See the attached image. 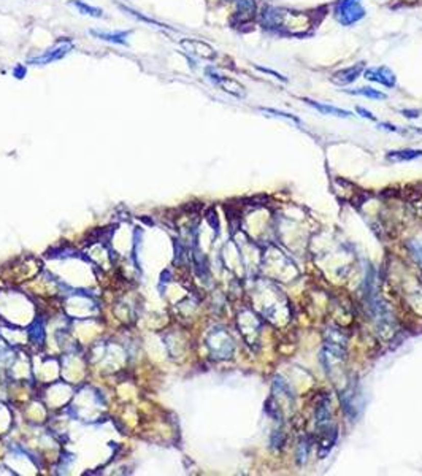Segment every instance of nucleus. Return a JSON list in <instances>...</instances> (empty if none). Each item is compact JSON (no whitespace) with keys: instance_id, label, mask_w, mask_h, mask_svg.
<instances>
[{"instance_id":"f257e3e1","label":"nucleus","mask_w":422,"mask_h":476,"mask_svg":"<svg viewBox=\"0 0 422 476\" xmlns=\"http://www.w3.org/2000/svg\"><path fill=\"white\" fill-rule=\"evenodd\" d=\"M73 43H71L70 38H62L56 43V45L48 49L46 53H43L40 57H35V59H31L29 64H34V65H45V64H51L54 61H61L62 57H65L71 49H73Z\"/></svg>"},{"instance_id":"f03ea898","label":"nucleus","mask_w":422,"mask_h":476,"mask_svg":"<svg viewBox=\"0 0 422 476\" xmlns=\"http://www.w3.org/2000/svg\"><path fill=\"white\" fill-rule=\"evenodd\" d=\"M363 14H365V11H363L359 0H341L337 7V19L343 26H351L363 18Z\"/></svg>"},{"instance_id":"7ed1b4c3","label":"nucleus","mask_w":422,"mask_h":476,"mask_svg":"<svg viewBox=\"0 0 422 476\" xmlns=\"http://www.w3.org/2000/svg\"><path fill=\"white\" fill-rule=\"evenodd\" d=\"M207 75H208V78H210L214 84L219 86V88H221L222 91H226V92H229V94H232V95H235V97H243V95H244L243 84H240L237 80H232V78H229V77H224V75L216 73V71H214L213 68H208V70H207Z\"/></svg>"},{"instance_id":"20e7f679","label":"nucleus","mask_w":422,"mask_h":476,"mask_svg":"<svg viewBox=\"0 0 422 476\" xmlns=\"http://www.w3.org/2000/svg\"><path fill=\"white\" fill-rule=\"evenodd\" d=\"M180 45L187 53H191L197 57H202V59H214V56H216L214 49L208 45V43L195 40V38H183L180 41Z\"/></svg>"},{"instance_id":"39448f33","label":"nucleus","mask_w":422,"mask_h":476,"mask_svg":"<svg viewBox=\"0 0 422 476\" xmlns=\"http://www.w3.org/2000/svg\"><path fill=\"white\" fill-rule=\"evenodd\" d=\"M365 78L368 81H376L383 86H387V88H394L395 86V75L392 73V70L387 67H378V68H368L365 73Z\"/></svg>"},{"instance_id":"423d86ee","label":"nucleus","mask_w":422,"mask_h":476,"mask_svg":"<svg viewBox=\"0 0 422 476\" xmlns=\"http://www.w3.org/2000/svg\"><path fill=\"white\" fill-rule=\"evenodd\" d=\"M362 70H363V64H357L354 67L340 70V71H337V73L332 75V81L337 83V84H341V86H346L349 83H353L354 80H357V77L362 73Z\"/></svg>"},{"instance_id":"0eeeda50","label":"nucleus","mask_w":422,"mask_h":476,"mask_svg":"<svg viewBox=\"0 0 422 476\" xmlns=\"http://www.w3.org/2000/svg\"><path fill=\"white\" fill-rule=\"evenodd\" d=\"M305 102L308 105H311L313 108H316L317 111H321L322 114H332V116H338V118H349L353 116V113H349L346 110H341V108H337V107H332V105H324V104H317L314 100H310V98H305Z\"/></svg>"},{"instance_id":"6e6552de","label":"nucleus","mask_w":422,"mask_h":476,"mask_svg":"<svg viewBox=\"0 0 422 476\" xmlns=\"http://www.w3.org/2000/svg\"><path fill=\"white\" fill-rule=\"evenodd\" d=\"M91 34L100 40H105L110 43H116V45H127V37L130 35V32L122 31V32H100V31H91Z\"/></svg>"},{"instance_id":"1a4fd4ad","label":"nucleus","mask_w":422,"mask_h":476,"mask_svg":"<svg viewBox=\"0 0 422 476\" xmlns=\"http://www.w3.org/2000/svg\"><path fill=\"white\" fill-rule=\"evenodd\" d=\"M237 14L244 19L253 18L256 14V0H235Z\"/></svg>"},{"instance_id":"9d476101","label":"nucleus","mask_w":422,"mask_h":476,"mask_svg":"<svg viewBox=\"0 0 422 476\" xmlns=\"http://www.w3.org/2000/svg\"><path fill=\"white\" fill-rule=\"evenodd\" d=\"M68 5H73L75 8H78V11L81 14H87V16H92V18H102L104 16V10L102 8H97V7H91L81 0H70Z\"/></svg>"},{"instance_id":"9b49d317","label":"nucleus","mask_w":422,"mask_h":476,"mask_svg":"<svg viewBox=\"0 0 422 476\" xmlns=\"http://www.w3.org/2000/svg\"><path fill=\"white\" fill-rule=\"evenodd\" d=\"M422 156L420 149H400V151H390L387 154L389 161H413Z\"/></svg>"},{"instance_id":"f8f14e48","label":"nucleus","mask_w":422,"mask_h":476,"mask_svg":"<svg viewBox=\"0 0 422 476\" xmlns=\"http://www.w3.org/2000/svg\"><path fill=\"white\" fill-rule=\"evenodd\" d=\"M349 94H354V95H363V97H368V98H375V100H384L387 98V95L384 92H380L376 89H371V88H360V89H353L349 91Z\"/></svg>"},{"instance_id":"ddd939ff","label":"nucleus","mask_w":422,"mask_h":476,"mask_svg":"<svg viewBox=\"0 0 422 476\" xmlns=\"http://www.w3.org/2000/svg\"><path fill=\"white\" fill-rule=\"evenodd\" d=\"M308 454H310V438H302L300 441H299V446H297V457H299V462L300 464H303L305 462V459L308 457Z\"/></svg>"},{"instance_id":"4468645a","label":"nucleus","mask_w":422,"mask_h":476,"mask_svg":"<svg viewBox=\"0 0 422 476\" xmlns=\"http://www.w3.org/2000/svg\"><path fill=\"white\" fill-rule=\"evenodd\" d=\"M410 249H411L413 256L416 257V261L422 265V243H419V241H411V243H410Z\"/></svg>"},{"instance_id":"2eb2a0df","label":"nucleus","mask_w":422,"mask_h":476,"mask_svg":"<svg viewBox=\"0 0 422 476\" xmlns=\"http://www.w3.org/2000/svg\"><path fill=\"white\" fill-rule=\"evenodd\" d=\"M260 110H262V111H265V113H271V114H275V116L287 118V119H290L292 122L300 124V119H299V118H295V116H292V114H289V113H281V111H276V110H271V108H260Z\"/></svg>"},{"instance_id":"dca6fc26","label":"nucleus","mask_w":422,"mask_h":476,"mask_svg":"<svg viewBox=\"0 0 422 476\" xmlns=\"http://www.w3.org/2000/svg\"><path fill=\"white\" fill-rule=\"evenodd\" d=\"M283 443H284V435H283V432H280V430H275V432H273V435H271V444H273V448H281Z\"/></svg>"},{"instance_id":"f3484780","label":"nucleus","mask_w":422,"mask_h":476,"mask_svg":"<svg viewBox=\"0 0 422 476\" xmlns=\"http://www.w3.org/2000/svg\"><path fill=\"white\" fill-rule=\"evenodd\" d=\"M357 113H360L362 116H363V118H367V119H371V121H375V119H376L370 111H367L365 108H362V107H357Z\"/></svg>"},{"instance_id":"a211bd4d","label":"nucleus","mask_w":422,"mask_h":476,"mask_svg":"<svg viewBox=\"0 0 422 476\" xmlns=\"http://www.w3.org/2000/svg\"><path fill=\"white\" fill-rule=\"evenodd\" d=\"M24 75H26V68L22 65H18L16 68H14V77L16 78H22Z\"/></svg>"},{"instance_id":"6ab92c4d","label":"nucleus","mask_w":422,"mask_h":476,"mask_svg":"<svg viewBox=\"0 0 422 476\" xmlns=\"http://www.w3.org/2000/svg\"><path fill=\"white\" fill-rule=\"evenodd\" d=\"M402 113L406 118H417L419 116V111H416V110H403Z\"/></svg>"}]
</instances>
